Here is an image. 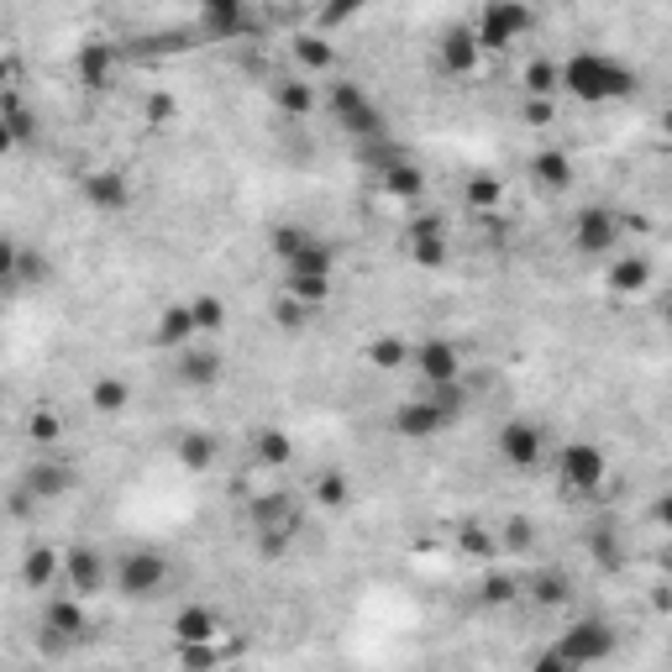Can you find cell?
Here are the masks:
<instances>
[{"instance_id":"obj_20","label":"cell","mask_w":672,"mask_h":672,"mask_svg":"<svg viewBox=\"0 0 672 672\" xmlns=\"http://www.w3.org/2000/svg\"><path fill=\"white\" fill-rule=\"evenodd\" d=\"M394 432L410 436V441H426V436L447 432V421L436 415V405L426 400V394H415V400H405V405L394 410Z\"/></svg>"},{"instance_id":"obj_36","label":"cell","mask_w":672,"mask_h":672,"mask_svg":"<svg viewBox=\"0 0 672 672\" xmlns=\"http://www.w3.org/2000/svg\"><path fill=\"white\" fill-rule=\"evenodd\" d=\"M452 541H457V552L462 557H479V562H489V557L500 552V536H494L489 526H479V520H462Z\"/></svg>"},{"instance_id":"obj_34","label":"cell","mask_w":672,"mask_h":672,"mask_svg":"<svg viewBox=\"0 0 672 672\" xmlns=\"http://www.w3.org/2000/svg\"><path fill=\"white\" fill-rule=\"evenodd\" d=\"M284 273H336V247L332 242H321V237H311L284 264Z\"/></svg>"},{"instance_id":"obj_43","label":"cell","mask_w":672,"mask_h":672,"mask_svg":"<svg viewBox=\"0 0 672 672\" xmlns=\"http://www.w3.org/2000/svg\"><path fill=\"white\" fill-rule=\"evenodd\" d=\"M58 436H64L58 410H32V415H26V441H32V447H53Z\"/></svg>"},{"instance_id":"obj_32","label":"cell","mask_w":672,"mask_h":672,"mask_svg":"<svg viewBox=\"0 0 672 672\" xmlns=\"http://www.w3.org/2000/svg\"><path fill=\"white\" fill-rule=\"evenodd\" d=\"M284 294H294L300 305L321 311L332 300V273H284Z\"/></svg>"},{"instance_id":"obj_18","label":"cell","mask_w":672,"mask_h":672,"mask_svg":"<svg viewBox=\"0 0 672 672\" xmlns=\"http://www.w3.org/2000/svg\"><path fill=\"white\" fill-rule=\"evenodd\" d=\"M379 190H384L389 200H405V205H415V200L426 194V168L410 164V158H394V164L379 168Z\"/></svg>"},{"instance_id":"obj_49","label":"cell","mask_w":672,"mask_h":672,"mask_svg":"<svg viewBox=\"0 0 672 672\" xmlns=\"http://www.w3.org/2000/svg\"><path fill=\"white\" fill-rule=\"evenodd\" d=\"M536 547V526L530 520H504V530H500V552H530Z\"/></svg>"},{"instance_id":"obj_14","label":"cell","mask_w":672,"mask_h":672,"mask_svg":"<svg viewBox=\"0 0 672 672\" xmlns=\"http://www.w3.org/2000/svg\"><path fill=\"white\" fill-rule=\"evenodd\" d=\"M43 630H48L58 647H69V641H85L90 636V609L79 594H64V600H48L43 609Z\"/></svg>"},{"instance_id":"obj_48","label":"cell","mask_w":672,"mask_h":672,"mask_svg":"<svg viewBox=\"0 0 672 672\" xmlns=\"http://www.w3.org/2000/svg\"><path fill=\"white\" fill-rule=\"evenodd\" d=\"M305 321H311V305H300L294 294H279V300H273V326H279V332H300Z\"/></svg>"},{"instance_id":"obj_13","label":"cell","mask_w":672,"mask_h":672,"mask_svg":"<svg viewBox=\"0 0 672 672\" xmlns=\"http://www.w3.org/2000/svg\"><path fill=\"white\" fill-rule=\"evenodd\" d=\"M74 468L64 462V457H43V462H32L22 473V489L32 494V504H53L64 500V494H74Z\"/></svg>"},{"instance_id":"obj_2","label":"cell","mask_w":672,"mask_h":672,"mask_svg":"<svg viewBox=\"0 0 672 672\" xmlns=\"http://www.w3.org/2000/svg\"><path fill=\"white\" fill-rule=\"evenodd\" d=\"M326 105H332L336 126H341L347 137H358V143H373V137H384L389 132L384 111L362 96V85H352V79H336L332 90H326Z\"/></svg>"},{"instance_id":"obj_39","label":"cell","mask_w":672,"mask_h":672,"mask_svg":"<svg viewBox=\"0 0 672 672\" xmlns=\"http://www.w3.org/2000/svg\"><path fill=\"white\" fill-rule=\"evenodd\" d=\"M562 90V64L552 58H530L526 64V96H557Z\"/></svg>"},{"instance_id":"obj_26","label":"cell","mask_w":672,"mask_h":672,"mask_svg":"<svg viewBox=\"0 0 672 672\" xmlns=\"http://www.w3.org/2000/svg\"><path fill=\"white\" fill-rule=\"evenodd\" d=\"M604 284H609V294H641V289L651 284V258L647 253H625V258H615Z\"/></svg>"},{"instance_id":"obj_53","label":"cell","mask_w":672,"mask_h":672,"mask_svg":"<svg viewBox=\"0 0 672 672\" xmlns=\"http://www.w3.org/2000/svg\"><path fill=\"white\" fill-rule=\"evenodd\" d=\"M179 662L184 668H216L221 651H216V641H194V647H179Z\"/></svg>"},{"instance_id":"obj_51","label":"cell","mask_w":672,"mask_h":672,"mask_svg":"<svg viewBox=\"0 0 672 672\" xmlns=\"http://www.w3.org/2000/svg\"><path fill=\"white\" fill-rule=\"evenodd\" d=\"M362 5H384V0H326V5H321V22H326V26H341L347 16H358Z\"/></svg>"},{"instance_id":"obj_37","label":"cell","mask_w":672,"mask_h":672,"mask_svg":"<svg viewBox=\"0 0 672 672\" xmlns=\"http://www.w3.org/2000/svg\"><path fill=\"white\" fill-rule=\"evenodd\" d=\"M273 100H279V111H289V116H311L315 111V90L305 79H279V85H273Z\"/></svg>"},{"instance_id":"obj_46","label":"cell","mask_w":672,"mask_h":672,"mask_svg":"<svg viewBox=\"0 0 672 672\" xmlns=\"http://www.w3.org/2000/svg\"><path fill=\"white\" fill-rule=\"evenodd\" d=\"M589 552L600 557V568H609V573H615V568L625 562V557H620V536H615L609 526H594V530H589Z\"/></svg>"},{"instance_id":"obj_25","label":"cell","mask_w":672,"mask_h":672,"mask_svg":"<svg viewBox=\"0 0 672 672\" xmlns=\"http://www.w3.org/2000/svg\"><path fill=\"white\" fill-rule=\"evenodd\" d=\"M216 457H221V441L211 432H184L173 441V462H179L184 473H205Z\"/></svg>"},{"instance_id":"obj_16","label":"cell","mask_w":672,"mask_h":672,"mask_svg":"<svg viewBox=\"0 0 672 672\" xmlns=\"http://www.w3.org/2000/svg\"><path fill=\"white\" fill-rule=\"evenodd\" d=\"M447 226H441V216H415L410 221V258L421 268H441L447 264Z\"/></svg>"},{"instance_id":"obj_12","label":"cell","mask_w":672,"mask_h":672,"mask_svg":"<svg viewBox=\"0 0 672 672\" xmlns=\"http://www.w3.org/2000/svg\"><path fill=\"white\" fill-rule=\"evenodd\" d=\"M620 242V216L609 211V205H589V211H578L573 221V247L578 253H589V258H600Z\"/></svg>"},{"instance_id":"obj_57","label":"cell","mask_w":672,"mask_h":672,"mask_svg":"<svg viewBox=\"0 0 672 672\" xmlns=\"http://www.w3.org/2000/svg\"><path fill=\"white\" fill-rule=\"evenodd\" d=\"M552 5H578V0H552Z\"/></svg>"},{"instance_id":"obj_22","label":"cell","mask_w":672,"mask_h":672,"mask_svg":"<svg viewBox=\"0 0 672 672\" xmlns=\"http://www.w3.org/2000/svg\"><path fill=\"white\" fill-rule=\"evenodd\" d=\"M530 179H536L547 194H562L568 184H573V158H568L562 147H541V153L530 158Z\"/></svg>"},{"instance_id":"obj_31","label":"cell","mask_w":672,"mask_h":672,"mask_svg":"<svg viewBox=\"0 0 672 672\" xmlns=\"http://www.w3.org/2000/svg\"><path fill=\"white\" fill-rule=\"evenodd\" d=\"M462 205H468V211H479V216L500 211L504 205V179H494V173H473V179L462 184Z\"/></svg>"},{"instance_id":"obj_27","label":"cell","mask_w":672,"mask_h":672,"mask_svg":"<svg viewBox=\"0 0 672 672\" xmlns=\"http://www.w3.org/2000/svg\"><path fill=\"white\" fill-rule=\"evenodd\" d=\"M253 462L258 468H289L294 462V436L279 432V426H264L253 436Z\"/></svg>"},{"instance_id":"obj_10","label":"cell","mask_w":672,"mask_h":672,"mask_svg":"<svg viewBox=\"0 0 672 672\" xmlns=\"http://www.w3.org/2000/svg\"><path fill=\"white\" fill-rule=\"evenodd\" d=\"M410 368L421 373V384H447V379H462V352L447 336H426L421 347H410Z\"/></svg>"},{"instance_id":"obj_7","label":"cell","mask_w":672,"mask_h":672,"mask_svg":"<svg viewBox=\"0 0 672 672\" xmlns=\"http://www.w3.org/2000/svg\"><path fill=\"white\" fill-rule=\"evenodd\" d=\"M541 457H547V436H541V426H530V421H504V432H500V462L504 468L536 473Z\"/></svg>"},{"instance_id":"obj_17","label":"cell","mask_w":672,"mask_h":672,"mask_svg":"<svg viewBox=\"0 0 672 672\" xmlns=\"http://www.w3.org/2000/svg\"><path fill=\"white\" fill-rule=\"evenodd\" d=\"M74 74H79L85 90H111V79H116V48L111 43H85V48L74 53Z\"/></svg>"},{"instance_id":"obj_52","label":"cell","mask_w":672,"mask_h":672,"mask_svg":"<svg viewBox=\"0 0 672 672\" xmlns=\"http://www.w3.org/2000/svg\"><path fill=\"white\" fill-rule=\"evenodd\" d=\"M16 253H22V242L0 232V289H16Z\"/></svg>"},{"instance_id":"obj_15","label":"cell","mask_w":672,"mask_h":672,"mask_svg":"<svg viewBox=\"0 0 672 672\" xmlns=\"http://www.w3.org/2000/svg\"><path fill=\"white\" fill-rule=\"evenodd\" d=\"M221 373H226V362H221V352L211 347V341H200V347H179V368H173V379L184 389H216Z\"/></svg>"},{"instance_id":"obj_54","label":"cell","mask_w":672,"mask_h":672,"mask_svg":"<svg viewBox=\"0 0 672 672\" xmlns=\"http://www.w3.org/2000/svg\"><path fill=\"white\" fill-rule=\"evenodd\" d=\"M526 121H530V126H552V121H557L552 96H530L526 100Z\"/></svg>"},{"instance_id":"obj_47","label":"cell","mask_w":672,"mask_h":672,"mask_svg":"<svg viewBox=\"0 0 672 672\" xmlns=\"http://www.w3.org/2000/svg\"><path fill=\"white\" fill-rule=\"evenodd\" d=\"M48 273L53 268L37 247H22V253H16V284H48Z\"/></svg>"},{"instance_id":"obj_9","label":"cell","mask_w":672,"mask_h":672,"mask_svg":"<svg viewBox=\"0 0 672 672\" xmlns=\"http://www.w3.org/2000/svg\"><path fill=\"white\" fill-rule=\"evenodd\" d=\"M64 583H69V594H79V600H96V594H105L111 568H105L100 547H69V552H64Z\"/></svg>"},{"instance_id":"obj_38","label":"cell","mask_w":672,"mask_h":672,"mask_svg":"<svg viewBox=\"0 0 672 672\" xmlns=\"http://www.w3.org/2000/svg\"><path fill=\"white\" fill-rule=\"evenodd\" d=\"M190 315H194V332L200 336H216L221 326H226V300H221V294H194Z\"/></svg>"},{"instance_id":"obj_19","label":"cell","mask_w":672,"mask_h":672,"mask_svg":"<svg viewBox=\"0 0 672 672\" xmlns=\"http://www.w3.org/2000/svg\"><path fill=\"white\" fill-rule=\"evenodd\" d=\"M168 630H173V641H179V647L216 641V636H221V615L211 609V604H184V609L173 615V625H168Z\"/></svg>"},{"instance_id":"obj_11","label":"cell","mask_w":672,"mask_h":672,"mask_svg":"<svg viewBox=\"0 0 672 672\" xmlns=\"http://www.w3.org/2000/svg\"><path fill=\"white\" fill-rule=\"evenodd\" d=\"M200 32L211 43H232L253 32V5L247 0H200Z\"/></svg>"},{"instance_id":"obj_4","label":"cell","mask_w":672,"mask_h":672,"mask_svg":"<svg viewBox=\"0 0 672 672\" xmlns=\"http://www.w3.org/2000/svg\"><path fill=\"white\" fill-rule=\"evenodd\" d=\"M168 578H173L168 557H158V552H126L116 562V594H126V600H158V594L168 589Z\"/></svg>"},{"instance_id":"obj_3","label":"cell","mask_w":672,"mask_h":672,"mask_svg":"<svg viewBox=\"0 0 672 672\" xmlns=\"http://www.w3.org/2000/svg\"><path fill=\"white\" fill-rule=\"evenodd\" d=\"M557 657L568 662V668H600L615 657V630L604 620H578L568 625L562 636H557Z\"/></svg>"},{"instance_id":"obj_33","label":"cell","mask_w":672,"mask_h":672,"mask_svg":"<svg viewBox=\"0 0 672 672\" xmlns=\"http://www.w3.org/2000/svg\"><path fill=\"white\" fill-rule=\"evenodd\" d=\"M530 600L541 604V609H557V604L573 600V578L557 573V568H541V573L530 578Z\"/></svg>"},{"instance_id":"obj_56","label":"cell","mask_w":672,"mask_h":672,"mask_svg":"<svg viewBox=\"0 0 672 672\" xmlns=\"http://www.w3.org/2000/svg\"><path fill=\"white\" fill-rule=\"evenodd\" d=\"M11 147H16V137H11V132H5V126H0V158H5V153H11Z\"/></svg>"},{"instance_id":"obj_23","label":"cell","mask_w":672,"mask_h":672,"mask_svg":"<svg viewBox=\"0 0 672 672\" xmlns=\"http://www.w3.org/2000/svg\"><path fill=\"white\" fill-rule=\"evenodd\" d=\"M58 578H64V557L53 552V547H26V557H22V589L43 594V589H53Z\"/></svg>"},{"instance_id":"obj_24","label":"cell","mask_w":672,"mask_h":672,"mask_svg":"<svg viewBox=\"0 0 672 672\" xmlns=\"http://www.w3.org/2000/svg\"><path fill=\"white\" fill-rule=\"evenodd\" d=\"M479 58H483V48L468 26H452V32L441 37V69L447 74H473L479 69Z\"/></svg>"},{"instance_id":"obj_28","label":"cell","mask_w":672,"mask_h":672,"mask_svg":"<svg viewBox=\"0 0 672 672\" xmlns=\"http://www.w3.org/2000/svg\"><path fill=\"white\" fill-rule=\"evenodd\" d=\"M126 405H132V384L121 373H100L90 384V410L96 415H126Z\"/></svg>"},{"instance_id":"obj_30","label":"cell","mask_w":672,"mask_h":672,"mask_svg":"<svg viewBox=\"0 0 672 672\" xmlns=\"http://www.w3.org/2000/svg\"><path fill=\"white\" fill-rule=\"evenodd\" d=\"M294 64L305 74H332L336 69V43H326L321 32H300L294 37Z\"/></svg>"},{"instance_id":"obj_21","label":"cell","mask_w":672,"mask_h":672,"mask_svg":"<svg viewBox=\"0 0 672 672\" xmlns=\"http://www.w3.org/2000/svg\"><path fill=\"white\" fill-rule=\"evenodd\" d=\"M194 336H200V332H194L190 305H164V311H158V321H153V341H158V347H168V352L190 347Z\"/></svg>"},{"instance_id":"obj_29","label":"cell","mask_w":672,"mask_h":672,"mask_svg":"<svg viewBox=\"0 0 672 672\" xmlns=\"http://www.w3.org/2000/svg\"><path fill=\"white\" fill-rule=\"evenodd\" d=\"M0 126L16 137V147L37 137V116H32V105H26L16 90H0Z\"/></svg>"},{"instance_id":"obj_35","label":"cell","mask_w":672,"mask_h":672,"mask_svg":"<svg viewBox=\"0 0 672 672\" xmlns=\"http://www.w3.org/2000/svg\"><path fill=\"white\" fill-rule=\"evenodd\" d=\"M311 500L321 504V509H347V504H352V483H347V473L326 468V473H315Z\"/></svg>"},{"instance_id":"obj_41","label":"cell","mask_w":672,"mask_h":672,"mask_svg":"<svg viewBox=\"0 0 672 672\" xmlns=\"http://www.w3.org/2000/svg\"><path fill=\"white\" fill-rule=\"evenodd\" d=\"M143 121L153 126V132H168V126L179 121V100H173V90H153V96L143 100Z\"/></svg>"},{"instance_id":"obj_55","label":"cell","mask_w":672,"mask_h":672,"mask_svg":"<svg viewBox=\"0 0 672 672\" xmlns=\"http://www.w3.org/2000/svg\"><path fill=\"white\" fill-rule=\"evenodd\" d=\"M16 79H22V64L11 53H0V90H16Z\"/></svg>"},{"instance_id":"obj_45","label":"cell","mask_w":672,"mask_h":672,"mask_svg":"<svg viewBox=\"0 0 672 672\" xmlns=\"http://www.w3.org/2000/svg\"><path fill=\"white\" fill-rule=\"evenodd\" d=\"M253 520H258V526H279V520H300V509H294V500H284V494H264V500L253 504Z\"/></svg>"},{"instance_id":"obj_1","label":"cell","mask_w":672,"mask_h":672,"mask_svg":"<svg viewBox=\"0 0 672 672\" xmlns=\"http://www.w3.org/2000/svg\"><path fill=\"white\" fill-rule=\"evenodd\" d=\"M562 90L578 100H589V105H600V100H620L636 90V74L620 69L615 58H604V53H573L568 64H562Z\"/></svg>"},{"instance_id":"obj_44","label":"cell","mask_w":672,"mask_h":672,"mask_svg":"<svg viewBox=\"0 0 672 672\" xmlns=\"http://www.w3.org/2000/svg\"><path fill=\"white\" fill-rule=\"evenodd\" d=\"M311 237H315V232H305V226H273V237H268V253H273L279 264H289V258H294V253H300V247H305Z\"/></svg>"},{"instance_id":"obj_5","label":"cell","mask_w":672,"mask_h":672,"mask_svg":"<svg viewBox=\"0 0 672 672\" xmlns=\"http://www.w3.org/2000/svg\"><path fill=\"white\" fill-rule=\"evenodd\" d=\"M526 26H530L526 0H483L473 37H479V48H483V53H494V48H509V43H515V37L526 32Z\"/></svg>"},{"instance_id":"obj_8","label":"cell","mask_w":672,"mask_h":672,"mask_svg":"<svg viewBox=\"0 0 672 672\" xmlns=\"http://www.w3.org/2000/svg\"><path fill=\"white\" fill-rule=\"evenodd\" d=\"M79 194H85V205L100 211V216H121V211L132 205V179H126L121 168H90V173L79 179Z\"/></svg>"},{"instance_id":"obj_42","label":"cell","mask_w":672,"mask_h":672,"mask_svg":"<svg viewBox=\"0 0 672 672\" xmlns=\"http://www.w3.org/2000/svg\"><path fill=\"white\" fill-rule=\"evenodd\" d=\"M300 536V520H279V526H258V552L273 562V557L289 552V541Z\"/></svg>"},{"instance_id":"obj_50","label":"cell","mask_w":672,"mask_h":672,"mask_svg":"<svg viewBox=\"0 0 672 672\" xmlns=\"http://www.w3.org/2000/svg\"><path fill=\"white\" fill-rule=\"evenodd\" d=\"M515 600H520V578H509V573L483 578V604H515Z\"/></svg>"},{"instance_id":"obj_6","label":"cell","mask_w":672,"mask_h":672,"mask_svg":"<svg viewBox=\"0 0 672 672\" xmlns=\"http://www.w3.org/2000/svg\"><path fill=\"white\" fill-rule=\"evenodd\" d=\"M557 473H562L568 489L594 494V489L604 483V473H609V462H604V452L594 447V441H568V447L557 452Z\"/></svg>"},{"instance_id":"obj_40","label":"cell","mask_w":672,"mask_h":672,"mask_svg":"<svg viewBox=\"0 0 672 672\" xmlns=\"http://www.w3.org/2000/svg\"><path fill=\"white\" fill-rule=\"evenodd\" d=\"M368 362H373V368H405L410 362V347H405V336H373V341H368Z\"/></svg>"}]
</instances>
